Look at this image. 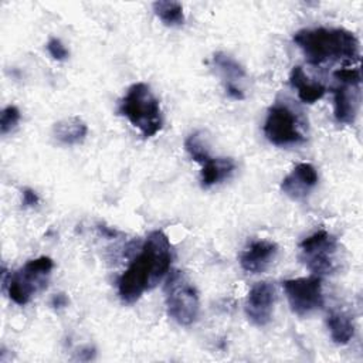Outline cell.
Segmentation results:
<instances>
[{
	"label": "cell",
	"mask_w": 363,
	"mask_h": 363,
	"mask_svg": "<svg viewBox=\"0 0 363 363\" xmlns=\"http://www.w3.org/2000/svg\"><path fill=\"white\" fill-rule=\"evenodd\" d=\"M173 259V250L167 235L160 231H152L136 258L118 279V294L122 302L133 303L143 292L155 288L169 272Z\"/></svg>",
	"instance_id": "obj_1"
},
{
	"label": "cell",
	"mask_w": 363,
	"mask_h": 363,
	"mask_svg": "<svg viewBox=\"0 0 363 363\" xmlns=\"http://www.w3.org/2000/svg\"><path fill=\"white\" fill-rule=\"evenodd\" d=\"M292 40L311 65L353 62L360 58L356 35L345 28H303L296 31Z\"/></svg>",
	"instance_id": "obj_2"
},
{
	"label": "cell",
	"mask_w": 363,
	"mask_h": 363,
	"mask_svg": "<svg viewBox=\"0 0 363 363\" xmlns=\"http://www.w3.org/2000/svg\"><path fill=\"white\" fill-rule=\"evenodd\" d=\"M118 112L138 128L146 139L155 136L163 128L160 104L145 82H136L129 86L119 102Z\"/></svg>",
	"instance_id": "obj_3"
},
{
	"label": "cell",
	"mask_w": 363,
	"mask_h": 363,
	"mask_svg": "<svg viewBox=\"0 0 363 363\" xmlns=\"http://www.w3.org/2000/svg\"><path fill=\"white\" fill-rule=\"evenodd\" d=\"M54 268V262L50 257H38L27 261L16 272L7 274L3 267L1 285L3 291H7L10 299L23 306L30 302L33 295L43 291L47 286L48 278Z\"/></svg>",
	"instance_id": "obj_4"
},
{
	"label": "cell",
	"mask_w": 363,
	"mask_h": 363,
	"mask_svg": "<svg viewBox=\"0 0 363 363\" xmlns=\"http://www.w3.org/2000/svg\"><path fill=\"white\" fill-rule=\"evenodd\" d=\"M163 289L167 315L182 326L194 323L199 318L200 301L197 289L189 277L183 271L173 269Z\"/></svg>",
	"instance_id": "obj_5"
},
{
	"label": "cell",
	"mask_w": 363,
	"mask_h": 363,
	"mask_svg": "<svg viewBox=\"0 0 363 363\" xmlns=\"http://www.w3.org/2000/svg\"><path fill=\"white\" fill-rule=\"evenodd\" d=\"M299 115L285 102L269 106L264 122V135L275 146L299 145L306 140Z\"/></svg>",
	"instance_id": "obj_6"
},
{
	"label": "cell",
	"mask_w": 363,
	"mask_h": 363,
	"mask_svg": "<svg viewBox=\"0 0 363 363\" xmlns=\"http://www.w3.org/2000/svg\"><path fill=\"white\" fill-rule=\"evenodd\" d=\"M337 240L326 230H318L299 244V259L313 275L322 277L336 269Z\"/></svg>",
	"instance_id": "obj_7"
},
{
	"label": "cell",
	"mask_w": 363,
	"mask_h": 363,
	"mask_svg": "<svg viewBox=\"0 0 363 363\" xmlns=\"http://www.w3.org/2000/svg\"><path fill=\"white\" fill-rule=\"evenodd\" d=\"M339 85L333 88V115L339 123L352 125L360 105L362 75L359 68H340L333 72Z\"/></svg>",
	"instance_id": "obj_8"
},
{
	"label": "cell",
	"mask_w": 363,
	"mask_h": 363,
	"mask_svg": "<svg viewBox=\"0 0 363 363\" xmlns=\"http://www.w3.org/2000/svg\"><path fill=\"white\" fill-rule=\"evenodd\" d=\"M282 288L292 312L298 316L309 315L323 306L322 279L318 275L285 279Z\"/></svg>",
	"instance_id": "obj_9"
},
{
	"label": "cell",
	"mask_w": 363,
	"mask_h": 363,
	"mask_svg": "<svg viewBox=\"0 0 363 363\" xmlns=\"http://www.w3.org/2000/svg\"><path fill=\"white\" fill-rule=\"evenodd\" d=\"M275 289L269 282H257L248 292L245 301L247 318L255 326H265L272 318Z\"/></svg>",
	"instance_id": "obj_10"
},
{
	"label": "cell",
	"mask_w": 363,
	"mask_h": 363,
	"mask_svg": "<svg viewBox=\"0 0 363 363\" xmlns=\"http://www.w3.org/2000/svg\"><path fill=\"white\" fill-rule=\"evenodd\" d=\"M318 184V172L311 163H298L281 182V191L292 200H303Z\"/></svg>",
	"instance_id": "obj_11"
},
{
	"label": "cell",
	"mask_w": 363,
	"mask_h": 363,
	"mask_svg": "<svg viewBox=\"0 0 363 363\" xmlns=\"http://www.w3.org/2000/svg\"><path fill=\"white\" fill-rule=\"evenodd\" d=\"M278 252V247L272 241H252L240 255V265L244 271L259 274L268 268Z\"/></svg>",
	"instance_id": "obj_12"
},
{
	"label": "cell",
	"mask_w": 363,
	"mask_h": 363,
	"mask_svg": "<svg viewBox=\"0 0 363 363\" xmlns=\"http://www.w3.org/2000/svg\"><path fill=\"white\" fill-rule=\"evenodd\" d=\"M197 163L201 164V174H200V183L201 187L208 189L227 177L231 176V173L235 169V162L230 157H213L208 153H206Z\"/></svg>",
	"instance_id": "obj_13"
},
{
	"label": "cell",
	"mask_w": 363,
	"mask_h": 363,
	"mask_svg": "<svg viewBox=\"0 0 363 363\" xmlns=\"http://www.w3.org/2000/svg\"><path fill=\"white\" fill-rule=\"evenodd\" d=\"M213 62L221 72L225 81V92L234 99H244V92L238 86V81L245 77L244 68L230 55L224 52H216L213 55Z\"/></svg>",
	"instance_id": "obj_14"
},
{
	"label": "cell",
	"mask_w": 363,
	"mask_h": 363,
	"mask_svg": "<svg viewBox=\"0 0 363 363\" xmlns=\"http://www.w3.org/2000/svg\"><path fill=\"white\" fill-rule=\"evenodd\" d=\"M289 84L298 91L299 99L305 104H315L326 92V86L323 84L309 79L303 69L298 65L294 67L289 74Z\"/></svg>",
	"instance_id": "obj_15"
},
{
	"label": "cell",
	"mask_w": 363,
	"mask_h": 363,
	"mask_svg": "<svg viewBox=\"0 0 363 363\" xmlns=\"http://www.w3.org/2000/svg\"><path fill=\"white\" fill-rule=\"evenodd\" d=\"M52 133L64 145H78L84 142L88 126L79 116H69L54 123Z\"/></svg>",
	"instance_id": "obj_16"
},
{
	"label": "cell",
	"mask_w": 363,
	"mask_h": 363,
	"mask_svg": "<svg viewBox=\"0 0 363 363\" xmlns=\"http://www.w3.org/2000/svg\"><path fill=\"white\" fill-rule=\"evenodd\" d=\"M326 325L336 345H347L354 336L353 319L346 312L330 311L326 318Z\"/></svg>",
	"instance_id": "obj_17"
},
{
	"label": "cell",
	"mask_w": 363,
	"mask_h": 363,
	"mask_svg": "<svg viewBox=\"0 0 363 363\" xmlns=\"http://www.w3.org/2000/svg\"><path fill=\"white\" fill-rule=\"evenodd\" d=\"M155 14L160 18V21L167 27H179L184 23L183 7L179 1L173 0H159L153 4Z\"/></svg>",
	"instance_id": "obj_18"
},
{
	"label": "cell",
	"mask_w": 363,
	"mask_h": 363,
	"mask_svg": "<svg viewBox=\"0 0 363 363\" xmlns=\"http://www.w3.org/2000/svg\"><path fill=\"white\" fill-rule=\"evenodd\" d=\"M21 115L20 111L16 105H7L3 111H1V116H0V132L1 135L9 133L11 129L16 128V125L18 123Z\"/></svg>",
	"instance_id": "obj_19"
},
{
	"label": "cell",
	"mask_w": 363,
	"mask_h": 363,
	"mask_svg": "<svg viewBox=\"0 0 363 363\" xmlns=\"http://www.w3.org/2000/svg\"><path fill=\"white\" fill-rule=\"evenodd\" d=\"M47 51L50 52V55L57 60V61H64L68 58V50L65 48V45L62 44V41L57 37H51L47 43Z\"/></svg>",
	"instance_id": "obj_20"
},
{
	"label": "cell",
	"mask_w": 363,
	"mask_h": 363,
	"mask_svg": "<svg viewBox=\"0 0 363 363\" xmlns=\"http://www.w3.org/2000/svg\"><path fill=\"white\" fill-rule=\"evenodd\" d=\"M21 196H23V197H21V204H23V207H35V206L38 204V201H40L37 193H35L33 189H30V187L23 189Z\"/></svg>",
	"instance_id": "obj_21"
},
{
	"label": "cell",
	"mask_w": 363,
	"mask_h": 363,
	"mask_svg": "<svg viewBox=\"0 0 363 363\" xmlns=\"http://www.w3.org/2000/svg\"><path fill=\"white\" fill-rule=\"evenodd\" d=\"M68 302H69V299H68V296L65 295V294H62V292H60V294H55V295H52V298H51V306L54 308V309H61V308H65L67 305H68Z\"/></svg>",
	"instance_id": "obj_22"
}]
</instances>
